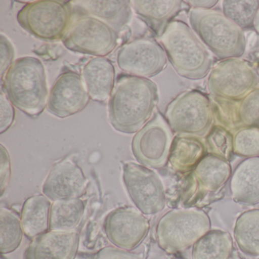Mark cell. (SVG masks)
<instances>
[{
	"label": "cell",
	"mask_w": 259,
	"mask_h": 259,
	"mask_svg": "<svg viewBox=\"0 0 259 259\" xmlns=\"http://www.w3.org/2000/svg\"><path fill=\"white\" fill-rule=\"evenodd\" d=\"M117 64L133 76L151 78L166 68V53L154 39H136L121 47Z\"/></svg>",
	"instance_id": "7c38bea8"
},
{
	"label": "cell",
	"mask_w": 259,
	"mask_h": 259,
	"mask_svg": "<svg viewBox=\"0 0 259 259\" xmlns=\"http://www.w3.org/2000/svg\"><path fill=\"white\" fill-rule=\"evenodd\" d=\"M81 77L91 99L104 102L111 97L115 69L110 60L104 57L91 59L83 67Z\"/></svg>",
	"instance_id": "ac0fdd59"
},
{
	"label": "cell",
	"mask_w": 259,
	"mask_h": 259,
	"mask_svg": "<svg viewBox=\"0 0 259 259\" xmlns=\"http://www.w3.org/2000/svg\"><path fill=\"white\" fill-rule=\"evenodd\" d=\"M85 210L81 198L55 201L52 203L50 214V230L72 231L79 225Z\"/></svg>",
	"instance_id": "4316f807"
},
{
	"label": "cell",
	"mask_w": 259,
	"mask_h": 259,
	"mask_svg": "<svg viewBox=\"0 0 259 259\" xmlns=\"http://www.w3.org/2000/svg\"><path fill=\"white\" fill-rule=\"evenodd\" d=\"M227 127L259 126V85L239 101H227Z\"/></svg>",
	"instance_id": "484cf974"
},
{
	"label": "cell",
	"mask_w": 259,
	"mask_h": 259,
	"mask_svg": "<svg viewBox=\"0 0 259 259\" xmlns=\"http://www.w3.org/2000/svg\"><path fill=\"white\" fill-rule=\"evenodd\" d=\"M79 245L78 230H49L32 239L23 259H75Z\"/></svg>",
	"instance_id": "e0dca14e"
},
{
	"label": "cell",
	"mask_w": 259,
	"mask_h": 259,
	"mask_svg": "<svg viewBox=\"0 0 259 259\" xmlns=\"http://www.w3.org/2000/svg\"><path fill=\"white\" fill-rule=\"evenodd\" d=\"M189 22L202 43L221 60L239 58L246 50L242 28L219 10L191 9Z\"/></svg>",
	"instance_id": "277c9868"
},
{
	"label": "cell",
	"mask_w": 259,
	"mask_h": 259,
	"mask_svg": "<svg viewBox=\"0 0 259 259\" xmlns=\"http://www.w3.org/2000/svg\"><path fill=\"white\" fill-rule=\"evenodd\" d=\"M213 114L208 97L198 91H186L169 103L165 117L177 134L200 137L211 130Z\"/></svg>",
	"instance_id": "52a82bcc"
},
{
	"label": "cell",
	"mask_w": 259,
	"mask_h": 259,
	"mask_svg": "<svg viewBox=\"0 0 259 259\" xmlns=\"http://www.w3.org/2000/svg\"><path fill=\"white\" fill-rule=\"evenodd\" d=\"M122 180L130 198L143 214H157L164 209V186L152 169L134 162H125L122 166Z\"/></svg>",
	"instance_id": "30bf717a"
},
{
	"label": "cell",
	"mask_w": 259,
	"mask_h": 259,
	"mask_svg": "<svg viewBox=\"0 0 259 259\" xmlns=\"http://www.w3.org/2000/svg\"><path fill=\"white\" fill-rule=\"evenodd\" d=\"M51 200L45 195H32L25 200L21 211L24 234L30 239L50 230Z\"/></svg>",
	"instance_id": "603a6c76"
},
{
	"label": "cell",
	"mask_w": 259,
	"mask_h": 259,
	"mask_svg": "<svg viewBox=\"0 0 259 259\" xmlns=\"http://www.w3.org/2000/svg\"><path fill=\"white\" fill-rule=\"evenodd\" d=\"M131 4L136 14L159 37L184 7L180 0H135Z\"/></svg>",
	"instance_id": "ffe728a7"
},
{
	"label": "cell",
	"mask_w": 259,
	"mask_h": 259,
	"mask_svg": "<svg viewBox=\"0 0 259 259\" xmlns=\"http://www.w3.org/2000/svg\"><path fill=\"white\" fill-rule=\"evenodd\" d=\"M87 188V179L81 168L72 158L57 162L44 183L42 191L51 201L80 198Z\"/></svg>",
	"instance_id": "2e32d148"
},
{
	"label": "cell",
	"mask_w": 259,
	"mask_h": 259,
	"mask_svg": "<svg viewBox=\"0 0 259 259\" xmlns=\"http://www.w3.org/2000/svg\"><path fill=\"white\" fill-rule=\"evenodd\" d=\"M222 13L239 28L247 29L252 27L259 9V1H230L222 2Z\"/></svg>",
	"instance_id": "f1b7e54d"
},
{
	"label": "cell",
	"mask_w": 259,
	"mask_h": 259,
	"mask_svg": "<svg viewBox=\"0 0 259 259\" xmlns=\"http://www.w3.org/2000/svg\"><path fill=\"white\" fill-rule=\"evenodd\" d=\"M104 230L108 240L117 248L132 251L146 237L150 223L145 214L132 207H121L106 217Z\"/></svg>",
	"instance_id": "4fadbf2b"
},
{
	"label": "cell",
	"mask_w": 259,
	"mask_h": 259,
	"mask_svg": "<svg viewBox=\"0 0 259 259\" xmlns=\"http://www.w3.org/2000/svg\"><path fill=\"white\" fill-rule=\"evenodd\" d=\"M2 82L10 102L25 114L37 117L48 107L46 70L39 59H18L7 71Z\"/></svg>",
	"instance_id": "7a4b0ae2"
},
{
	"label": "cell",
	"mask_w": 259,
	"mask_h": 259,
	"mask_svg": "<svg viewBox=\"0 0 259 259\" xmlns=\"http://www.w3.org/2000/svg\"><path fill=\"white\" fill-rule=\"evenodd\" d=\"M158 101V88L154 81L121 75L109 101V121L119 133H138L151 118Z\"/></svg>",
	"instance_id": "6da1fadb"
},
{
	"label": "cell",
	"mask_w": 259,
	"mask_h": 259,
	"mask_svg": "<svg viewBox=\"0 0 259 259\" xmlns=\"http://www.w3.org/2000/svg\"><path fill=\"white\" fill-rule=\"evenodd\" d=\"M62 41L72 52L104 57L117 46L118 34L103 21L75 11Z\"/></svg>",
	"instance_id": "ba28073f"
},
{
	"label": "cell",
	"mask_w": 259,
	"mask_h": 259,
	"mask_svg": "<svg viewBox=\"0 0 259 259\" xmlns=\"http://www.w3.org/2000/svg\"><path fill=\"white\" fill-rule=\"evenodd\" d=\"M210 219L196 208L174 209L157 223L156 238L160 248L168 253L185 251L210 230Z\"/></svg>",
	"instance_id": "5b68a950"
},
{
	"label": "cell",
	"mask_w": 259,
	"mask_h": 259,
	"mask_svg": "<svg viewBox=\"0 0 259 259\" xmlns=\"http://www.w3.org/2000/svg\"><path fill=\"white\" fill-rule=\"evenodd\" d=\"M253 28L255 30L257 34H259V9L257 10V13H256L255 17H254Z\"/></svg>",
	"instance_id": "8d00e7d4"
},
{
	"label": "cell",
	"mask_w": 259,
	"mask_h": 259,
	"mask_svg": "<svg viewBox=\"0 0 259 259\" xmlns=\"http://www.w3.org/2000/svg\"><path fill=\"white\" fill-rule=\"evenodd\" d=\"M230 186L236 202L245 205L259 204V157L239 163L232 174Z\"/></svg>",
	"instance_id": "d6986e66"
},
{
	"label": "cell",
	"mask_w": 259,
	"mask_h": 259,
	"mask_svg": "<svg viewBox=\"0 0 259 259\" xmlns=\"http://www.w3.org/2000/svg\"><path fill=\"white\" fill-rule=\"evenodd\" d=\"M234 239L244 254L259 256V209L241 213L235 223Z\"/></svg>",
	"instance_id": "d4e9b609"
},
{
	"label": "cell",
	"mask_w": 259,
	"mask_h": 259,
	"mask_svg": "<svg viewBox=\"0 0 259 259\" xmlns=\"http://www.w3.org/2000/svg\"><path fill=\"white\" fill-rule=\"evenodd\" d=\"M206 146L210 154L230 161L233 154V135L222 125H215L206 137Z\"/></svg>",
	"instance_id": "4dcf8cb0"
},
{
	"label": "cell",
	"mask_w": 259,
	"mask_h": 259,
	"mask_svg": "<svg viewBox=\"0 0 259 259\" xmlns=\"http://www.w3.org/2000/svg\"><path fill=\"white\" fill-rule=\"evenodd\" d=\"M166 57L183 78L199 80L212 69V59L205 45L182 21H172L159 37Z\"/></svg>",
	"instance_id": "3957f363"
},
{
	"label": "cell",
	"mask_w": 259,
	"mask_h": 259,
	"mask_svg": "<svg viewBox=\"0 0 259 259\" xmlns=\"http://www.w3.org/2000/svg\"><path fill=\"white\" fill-rule=\"evenodd\" d=\"M1 149V160H0V189H1V195H4L6 189L10 184L11 180L12 169L11 160L9 154L8 150L4 146V145H0Z\"/></svg>",
	"instance_id": "e575fe53"
},
{
	"label": "cell",
	"mask_w": 259,
	"mask_h": 259,
	"mask_svg": "<svg viewBox=\"0 0 259 259\" xmlns=\"http://www.w3.org/2000/svg\"><path fill=\"white\" fill-rule=\"evenodd\" d=\"M185 4L190 6L192 9H202V10H211L217 4L218 0H192V1H185Z\"/></svg>",
	"instance_id": "d590c367"
},
{
	"label": "cell",
	"mask_w": 259,
	"mask_h": 259,
	"mask_svg": "<svg viewBox=\"0 0 259 259\" xmlns=\"http://www.w3.org/2000/svg\"><path fill=\"white\" fill-rule=\"evenodd\" d=\"M233 154L245 158L259 157V126L242 127L233 135Z\"/></svg>",
	"instance_id": "f546056e"
},
{
	"label": "cell",
	"mask_w": 259,
	"mask_h": 259,
	"mask_svg": "<svg viewBox=\"0 0 259 259\" xmlns=\"http://www.w3.org/2000/svg\"><path fill=\"white\" fill-rule=\"evenodd\" d=\"M206 152L205 142L198 136L178 135L174 138L169 154L171 167L180 174L193 170Z\"/></svg>",
	"instance_id": "7402d4cb"
},
{
	"label": "cell",
	"mask_w": 259,
	"mask_h": 259,
	"mask_svg": "<svg viewBox=\"0 0 259 259\" xmlns=\"http://www.w3.org/2000/svg\"><path fill=\"white\" fill-rule=\"evenodd\" d=\"M82 77L73 71L63 72L51 89L48 110L57 117H69L82 111L90 101Z\"/></svg>",
	"instance_id": "9a60e30c"
},
{
	"label": "cell",
	"mask_w": 259,
	"mask_h": 259,
	"mask_svg": "<svg viewBox=\"0 0 259 259\" xmlns=\"http://www.w3.org/2000/svg\"><path fill=\"white\" fill-rule=\"evenodd\" d=\"M228 259H242V257H240V256L239 255V254H237V253L233 252V254H232V255L230 256V257H229Z\"/></svg>",
	"instance_id": "74e56055"
},
{
	"label": "cell",
	"mask_w": 259,
	"mask_h": 259,
	"mask_svg": "<svg viewBox=\"0 0 259 259\" xmlns=\"http://www.w3.org/2000/svg\"><path fill=\"white\" fill-rule=\"evenodd\" d=\"M174 139L167 121L157 112L133 137V155L146 167L161 169L169 161Z\"/></svg>",
	"instance_id": "8fae6325"
},
{
	"label": "cell",
	"mask_w": 259,
	"mask_h": 259,
	"mask_svg": "<svg viewBox=\"0 0 259 259\" xmlns=\"http://www.w3.org/2000/svg\"><path fill=\"white\" fill-rule=\"evenodd\" d=\"M24 231L19 215L7 207L0 208V251L2 254L16 251L22 243Z\"/></svg>",
	"instance_id": "83f0119b"
},
{
	"label": "cell",
	"mask_w": 259,
	"mask_h": 259,
	"mask_svg": "<svg viewBox=\"0 0 259 259\" xmlns=\"http://www.w3.org/2000/svg\"><path fill=\"white\" fill-rule=\"evenodd\" d=\"M93 259H143L140 254L122 249L117 247L107 246L100 249Z\"/></svg>",
	"instance_id": "836d02e7"
},
{
	"label": "cell",
	"mask_w": 259,
	"mask_h": 259,
	"mask_svg": "<svg viewBox=\"0 0 259 259\" xmlns=\"http://www.w3.org/2000/svg\"><path fill=\"white\" fill-rule=\"evenodd\" d=\"M75 11L85 13L110 25L119 34L131 20V1H74Z\"/></svg>",
	"instance_id": "44dd1931"
},
{
	"label": "cell",
	"mask_w": 259,
	"mask_h": 259,
	"mask_svg": "<svg viewBox=\"0 0 259 259\" xmlns=\"http://www.w3.org/2000/svg\"><path fill=\"white\" fill-rule=\"evenodd\" d=\"M259 85V74L246 60H221L212 67L207 81L209 93L217 99L239 101Z\"/></svg>",
	"instance_id": "9c48e42d"
},
{
	"label": "cell",
	"mask_w": 259,
	"mask_h": 259,
	"mask_svg": "<svg viewBox=\"0 0 259 259\" xmlns=\"http://www.w3.org/2000/svg\"><path fill=\"white\" fill-rule=\"evenodd\" d=\"M70 4L57 0L29 3L18 13V22L25 31L40 40H63L73 16Z\"/></svg>",
	"instance_id": "8992f818"
},
{
	"label": "cell",
	"mask_w": 259,
	"mask_h": 259,
	"mask_svg": "<svg viewBox=\"0 0 259 259\" xmlns=\"http://www.w3.org/2000/svg\"><path fill=\"white\" fill-rule=\"evenodd\" d=\"M15 115L16 112L13 104L2 89L0 93V134H4L12 126Z\"/></svg>",
	"instance_id": "d6a6232c"
},
{
	"label": "cell",
	"mask_w": 259,
	"mask_h": 259,
	"mask_svg": "<svg viewBox=\"0 0 259 259\" xmlns=\"http://www.w3.org/2000/svg\"><path fill=\"white\" fill-rule=\"evenodd\" d=\"M233 253V240L228 232L210 230L192 246V259H228Z\"/></svg>",
	"instance_id": "cb8c5ba5"
},
{
	"label": "cell",
	"mask_w": 259,
	"mask_h": 259,
	"mask_svg": "<svg viewBox=\"0 0 259 259\" xmlns=\"http://www.w3.org/2000/svg\"><path fill=\"white\" fill-rule=\"evenodd\" d=\"M0 75L3 81L16 57L14 46L4 34H0Z\"/></svg>",
	"instance_id": "1f68e13d"
},
{
	"label": "cell",
	"mask_w": 259,
	"mask_h": 259,
	"mask_svg": "<svg viewBox=\"0 0 259 259\" xmlns=\"http://www.w3.org/2000/svg\"><path fill=\"white\" fill-rule=\"evenodd\" d=\"M230 161L213 154L206 155L194 168L186 189L185 203L196 204L197 199L219 192L231 178Z\"/></svg>",
	"instance_id": "5bb4252c"
},
{
	"label": "cell",
	"mask_w": 259,
	"mask_h": 259,
	"mask_svg": "<svg viewBox=\"0 0 259 259\" xmlns=\"http://www.w3.org/2000/svg\"><path fill=\"white\" fill-rule=\"evenodd\" d=\"M257 69H258V74H259V61H258V66H257Z\"/></svg>",
	"instance_id": "f35d334b"
}]
</instances>
